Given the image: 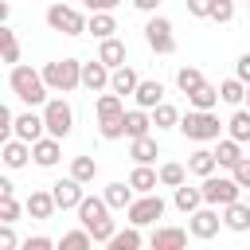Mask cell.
<instances>
[{
  "label": "cell",
  "mask_w": 250,
  "mask_h": 250,
  "mask_svg": "<svg viewBox=\"0 0 250 250\" xmlns=\"http://www.w3.org/2000/svg\"><path fill=\"white\" fill-rule=\"evenodd\" d=\"M78 211V223L94 234V242H109V234L117 230L113 227V219H109V203H105V195H82V203L74 207Z\"/></svg>",
  "instance_id": "1"
},
{
  "label": "cell",
  "mask_w": 250,
  "mask_h": 250,
  "mask_svg": "<svg viewBox=\"0 0 250 250\" xmlns=\"http://www.w3.org/2000/svg\"><path fill=\"white\" fill-rule=\"evenodd\" d=\"M8 86H12V94L23 102V105H43L47 102V82H43V70H35V66H23V62H16L12 66V74H8Z\"/></svg>",
  "instance_id": "2"
},
{
  "label": "cell",
  "mask_w": 250,
  "mask_h": 250,
  "mask_svg": "<svg viewBox=\"0 0 250 250\" xmlns=\"http://www.w3.org/2000/svg\"><path fill=\"white\" fill-rule=\"evenodd\" d=\"M188 141H195V145H203V141H219V133H223V121L211 113V109H188L184 117H180V125H176Z\"/></svg>",
  "instance_id": "3"
},
{
  "label": "cell",
  "mask_w": 250,
  "mask_h": 250,
  "mask_svg": "<svg viewBox=\"0 0 250 250\" xmlns=\"http://www.w3.org/2000/svg\"><path fill=\"white\" fill-rule=\"evenodd\" d=\"M43 82L55 94H70V90L82 86V62L78 59H55V62L43 66Z\"/></svg>",
  "instance_id": "4"
},
{
  "label": "cell",
  "mask_w": 250,
  "mask_h": 250,
  "mask_svg": "<svg viewBox=\"0 0 250 250\" xmlns=\"http://www.w3.org/2000/svg\"><path fill=\"white\" fill-rule=\"evenodd\" d=\"M199 191H203V203H211V207H227V203H234L242 195V188H238L234 176H215V172L203 176Z\"/></svg>",
  "instance_id": "5"
},
{
  "label": "cell",
  "mask_w": 250,
  "mask_h": 250,
  "mask_svg": "<svg viewBox=\"0 0 250 250\" xmlns=\"http://www.w3.org/2000/svg\"><path fill=\"white\" fill-rule=\"evenodd\" d=\"M43 125H47L51 137L62 141V137L74 129V109H70V102H66V98H47V102H43Z\"/></svg>",
  "instance_id": "6"
},
{
  "label": "cell",
  "mask_w": 250,
  "mask_h": 250,
  "mask_svg": "<svg viewBox=\"0 0 250 250\" xmlns=\"http://www.w3.org/2000/svg\"><path fill=\"white\" fill-rule=\"evenodd\" d=\"M47 27L51 31H62V35H82L86 31V16L70 4H51L47 8Z\"/></svg>",
  "instance_id": "7"
},
{
  "label": "cell",
  "mask_w": 250,
  "mask_h": 250,
  "mask_svg": "<svg viewBox=\"0 0 250 250\" xmlns=\"http://www.w3.org/2000/svg\"><path fill=\"white\" fill-rule=\"evenodd\" d=\"M125 215H129V223H133V227H148V223H156V219L164 215V199H160L156 191L133 195V203L125 207Z\"/></svg>",
  "instance_id": "8"
},
{
  "label": "cell",
  "mask_w": 250,
  "mask_h": 250,
  "mask_svg": "<svg viewBox=\"0 0 250 250\" xmlns=\"http://www.w3.org/2000/svg\"><path fill=\"white\" fill-rule=\"evenodd\" d=\"M219 227H223V219H219V211H215L211 203H199V207L188 215V234H191V238H199V242L215 238V234H219Z\"/></svg>",
  "instance_id": "9"
},
{
  "label": "cell",
  "mask_w": 250,
  "mask_h": 250,
  "mask_svg": "<svg viewBox=\"0 0 250 250\" xmlns=\"http://www.w3.org/2000/svg\"><path fill=\"white\" fill-rule=\"evenodd\" d=\"M145 43H148L156 55H172V51H176V35H172V23H168L164 16H156V12H152V20L145 23Z\"/></svg>",
  "instance_id": "10"
},
{
  "label": "cell",
  "mask_w": 250,
  "mask_h": 250,
  "mask_svg": "<svg viewBox=\"0 0 250 250\" xmlns=\"http://www.w3.org/2000/svg\"><path fill=\"white\" fill-rule=\"evenodd\" d=\"M51 195H55V207L59 211H74L78 203H82V180H74V176H62V180H55L51 184Z\"/></svg>",
  "instance_id": "11"
},
{
  "label": "cell",
  "mask_w": 250,
  "mask_h": 250,
  "mask_svg": "<svg viewBox=\"0 0 250 250\" xmlns=\"http://www.w3.org/2000/svg\"><path fill=\"white\" fill-rule=\"evenodd\" d=\"M12 129H16V137H20V141H27V145H31V141H39V137L47 133L43 113H35L31 105H27L23 113H16V125H12Z\"/></svg>",
  "instance_id": "12"
},
{
  "label": "cell",
  "mask_w": 250,
  "mask_h": 250,
  "mask_svg": "<svg viewBox=\"0 0 250 250\" xmlns=\"http://www.w3.org/2000/svg\"><path fill=\"white\" fill-rule=\"evenodd\" d=\"M59 156H62V145H59V137L43 133L39 141H31V160H35L39 168H55V164H59Z\"/></svg>",
  "instance_id": "13"
},
{
  "label": "cell",
  "mask_w": 250,
  "mask_h": 250,
  "mask_svg": "<svg viewBox=\"0 0 250 250\" xmlns=\"http://www.w3.org/2000/svg\"><path fill=\"white\" fill-rule=\"evenodd\" d=\"M148 246L152 250H184L188 246V230L184 227H156L148 234Z\"/></svg>",
  "instance_id": "14"
},
{
  "label": "cell",
  "mask_w": 250,
  "mask_h": 250,
  "mask_svg": "<svg viewBox=\"0 0 250 250\" xmlns=\"http://www.w3.org/2000/svg\"><path fill=\"white\" fill-rule=\"evenodd\" d=\"M0 160H4V168H23L27 160H31V145L27 141H20V137H12V141H4L0 145Z\"/></svg>",
  "instance_id": "15"
},
{
  "label": "cell",
  "mask_w": 250,
  "mask_h": 250,
  "mask_svg": "<svg viewBox=\"0 0 250 250\" xmlns=\"http://www.w3.org/2000/svg\"><path fill=\"white\" fill-rule=\"evenodd\" d=\"M82 86H86L90 94L105 90V86H109V66H105L102 59H90V62H82Z\"/></svg>",
  "instance_id": "16"
},
{
  "label": "cell",
  "mask_w": 250,
  "mask_h": 250,
  "mask_svg": "<svg viewBox=\"0 0 250 250\" xmlns=\"http://www.w3.org/2000/svg\"><path fill=\"white\" fill-rule=\"evenodd\" d=\"M23 211L31 215V219H51L59 207H55V195L51 191H43V188H35L27 199H23Z\"/></svg>",
  "instance_id": "17"
},
{
  "label": "cell",
  "mask_w": 250,
  "mask_h": 250,
  "mask_svg": "<svg viewBox=\"0 0 250 250\" xmlns=\"http://www.w3.org/2000/svg\"><path fill=\"white\" fill-rule=\"evenodd\" d=\"M223 227L227 230H250V203L246 199H234V203H227L223 207Z\"/></svg>",
  "instance_id": "18"
},
{
  "label": "cell",
  "mask_w": 250,
  "mask_h": 250,
  "mask_svg": "<svg viewBox=\"0 0 250 250\" xmlns=\"http://www.w3.org/2000/svg\"><path fill=\"white\" fill-rule=\"evenodd\" d=\"M133 98H137V105H141V109H152V105H160V102H164V86H160L156 78H141V82H137V90H133Z\"/></svg>",
  "instance_id": "19"
},
{
  "label": "cell",
  "mask_w": 250,
  "mask_h": 250,
  "mask_svg": "<svg viewBox=\"0 0 250 250\" xmlns=\"http://www.w3.org/2000/svg\"><path fill=\"white\" fill-rule=\"evenodd\" d=\"M129 156H133L137 164H152V160L160 156V145H156V137H152V133H145V137H133V141H129Z\"/></svg>",
  "instance_id": "20"
},
{
  "label": "cell",
  "mask_w": 250,
  "mask_h": 250,
  "mask_svg": "<svg viewBox=\"0 0 250 250\" xmlns=\"http://www.w3.org/2000/svg\"><path fill=\"white\" fill-rule=\"evenodd\" d=\"M137 82H141V78H137V70H133V66H125V62L109 70V90H113V94H121V98H125V94H133V90H137Z\"/></svg>",
  "instance_id": "21"
},
{
  "label": "cell",
  "mask_w": 250,
  "mask_h": 250,
  "mask_svg": "<svg viewBox=\"0 0 250 250\" xmlns=\"http://www.w3.org/2000/svg\"><path fill=\"white\" fill-rule=\"evenodd\" d=\"M242 156H246V152H242V141H234V137H219V145H215V160H219V168H234Z\"/></svg>",
  "instance_id": "22"
},
{
  "label": "cell",
  "mask_w": 250,
  "mask_h": 250,
  "mask_svg": "<svg viewBox=\"0 0 250 250\" xmlns=\"http://www.w3.org/2000/svg\"><path fill=\"white\" fill-rule=\"evenodd\" d=\"M188 172L191 176H211V172H219V160H215V148H195L191 156H188Z\"/></svg>",
  "instance_id": "23"
},
{
  "label": "cell",
  "mask_w": 250,
  "mask_h": 250,
  "mask_svg": "<svg viewBox=\"0 0 250 250\" xmlns=\"http://www.w3.org/2000/svg\"><path fill=\"white\" fill-rule=\"evenodd\" d=\"M129 184H133L137 195H145V191H156V188H160V176H156L152 164H137V168L129 172Z\"/></svg>",
  "instance_id": "24"
},
{
  "label": "cell",
  "mask_w": 250,
  "mask_h": 250,
  "mask_svg": "<svg viewBox=\"0 0 250 250\" xmlns=\"http://www.w3.org/2000/svg\"><path fill=\"white\" fill-rule=\"evenodd\" d=\"M172 203H176V211H184V215H191L199 203H203V191L199 188H191L188 180L180 184V188H172Z\"/></svg>",
  "instance_id": "25"
},
{
  "label": "cell",
  "mask_w": 250,
  "mask_h": 250,
  "mask_svg": "<svg viewBox=\"0 0 250 250\" xmlns=\"http://www.w3.org/2000/svg\"><path fill=\"white\" fill-rule=\"evenodd\" d=\"M145 133H152V117H148V109H125V137L133 141V137H145Z\"/></svg>",
  "instance_id": "26"
},
{
  "label": "cell",
  "mask_w": 250,
  "mask_h": 250,
  "mask_svg": "<svg viewBox=\"0 0 250 250\" xmlns=\"http://www.w3.org/2000/svg\"><path fill=\"white\" fill-rule=\"evenodd\" d=\"M102 195H105V203H109L113 211H125V207L133 203V184H129V180H125V184H121V180H113V184H105V191H102Z\"/></svg>",
  "instance_id": "27"
},
{
  "label": "cell",
  "mask_w": 250,
  "mask_h": 250,
  "mask_svg": "<svg viewBox=\"0 0 250 250\" xmlns=\"http://www.w3.org/2000/svg\"><path fill=\"white\" fill-rule=\"evenodd\" d=\"M86 31H90L94 39H109V35L117 31V20H113V12H90V20H86Z\"/></svg>",
  "instance_id": "28"
},
{
  "label": "cell",
  "mask_w": 250,
  "mask_h": 250,
  "mask_svg": "<svg viewBox=\"0 0 250 250\" xmlns=\"http://www.w3.org/2000/svg\"><path fill=\"white\" fill-rule=\"evenodd\" d=\"M98 59L113 70V66H121L125 62V43L117 39V35H109V39H102V47H98Z\"/></svg>",
  "instance_id": "29"
},
{
  "label": "cell",
  "mask_w": 250,
  "mask_h": 250,
  "mask_svg": "<svg viewBox=\"0 0 250 250\" xmlns=\"http://www.w3.org/2000/svg\"><path fill=\"white\" fill-rule=\"evenodd\" d=\"M188 102H191V109H215V105H219V86L199 82V86L188 94Z\"/></svg>",
  "instance_id": "30"
},
{
  "label": "cell",
  "mask_w": 250,
  "mask_h": 250,
  "mask_svg": "<svg viewBox=\"0 0 250 250\" xmlns=\"http://www.w3.org/2000/svg\"><path fill=\"white\" fill-rule=\"evenodd\" d=\"M94 113H98V121H105V117H117V113H125V98L121 94H98V102H94Z\"/></svg>",
  "instance_id": "31"
},
{
  "label": "cell",
  "mask_w": 250,
  "mask_h": 250,
  "mask_svg": "<svg viewBox=\"0 0 250 250\" xmlns=\"http://www.w3.org/2000/svg\"><path fill=\"white\" fill-rule=\"evenodd\" d=\"M141 242H145V238H141V227L129 223V230H113L105 246H109V250H141Z\"/></svg>",
  "instance_id": "32"
},
{
  "label": "cell",
  "mask_w": 250,
  "mask_h": 250,
  "mask_svg": "<svg viewBox=\"0 0 250 250\" xmlns=\"http://www.w3.org/2000/svg\"><path fill=\"white\" fill-rule=\"evenodd\" d=\"M20 55H23V51H20L16 31H12L8 23H0V62H12V66H16V62H20Z\"/></svg>",
  "instance_id": "33"
},
{
  "label": "cell",
  "mask_w": 250,
  "mask_h": 250,
  "mask_svg": "<svg viewBox=\"0 0 250 250\" xmlns=\"http://www.w3.org/2000/svg\"><path fill=\"white\" fill-rule=\"evenodd\" d=\"M219 102H227V105H242V102H246V82H242V78H227V82H219Z\"/></svg>",
  "instance_id": "34"
},
{
  "label": "cell",
  "mask_w": 250,
  "mask_h": 250,
  "mask_svg": "<svg viewBox=\"0 0 250 250\" xmlns=\"http://www.w3.org/2000/svg\"><path fill=\"white\" fill-rule=\"evenodd\" d=\"M156 176H160V188H180V184L188 180V168L176 164V160H164V164L156 168Z\"/></svg>",
  "instance_id": "35"
},
{
  "label": "cell",
  "mask_w": 250,
  "mask_h": 250,
  "mask_svg": "<svg viewBox=\"0 0 250 250\" xmlns=\"http://www.w3.org/2000/svg\"><path fill=\"white\" fill-rule=\"evenodd\" d=\"M227 133H230L234 141L250 145V109H234V113H230V121H227Z\"/></svg>",
  "instance_id": "36"
},
{
  "label": "cell",
  "mask_w": 250,
  "mask_h": 250,
  "mask_svg": "<svg viewBox=\"0 0 250 250\" xmlns=\"http://www.w3.org/2000/svg\"><path fill=\"white\" fill-rule=\"evenodd\" d=\"M148 117H152V125H156V129H176V125H180V113H176V105H168V102L152 105V109H148Z\"/></svg>",
  "instance_id": "37"
},
{
  "label": "cell",
  "mask_w": 250,
  "mask_h": 250,
  "mask_svg": "<svg viewBox=\"0 0 250 250\" xmlns=\"http://www.w3.org/2000/svg\"><path fill=\"white\" fill-rule=\"evenodd\" d=\"M59 246H62V250H90V246H94V234H90L86 227H78V230H66V234L59 238Z\"/></svg>",
  "instance_id": "38"
},
{
  "label": "cell",
  "mask_w": 250,
  "mask_h": 250,
  "mask_svg": "<svg viewBox=\"0 0 250 250\" xmlns=\"http://www.w3.org/2000/svg\"><path fill=\"white\" fill-rule=\"evenodd\" d=\"M70 176L82 180V184H90V180L98 176V160H94V156H74V160H70Z\"/></svg>",
  "instance_id": "39"
},
{
  "label": "cell",
  "mask_w": 250,
  "mask_h": 250,
  "mask_svg": "<svg viewBox=\"0 0 250 250\" xmlns=\"http://www.w3.org/2000/svg\"><path fill=\"white\" fill-rule=\"evenodd\" d=\"M199 82H203V70H199V66H180V70H176V86H180L184 94H191Z\"/></svg>",
  "instance_id": "40"
},
{
  "label": "cell",
  "mask_w": 250,
  "mask_h": 250,
  "mask_svg": "<svg viewBox=\"0 0 250 250\" xmlns=\"http://www.w3.org/2000/svg\"><path fill=\"white\" fill-rule=\"evenodd\" d=\"M98 133H102L105 141H121V137H125V113H117V117H105V121H98Z\"/></svg>",
  "instance_id": "41"
},
{
  "label": "cell",
  "mask_w": 250,
  "mask_h": 250,
  "mask_svg": "<svg viewBox=\"0 0 250 250\" xmlns=\"http://www.w3.org/2000/svg\"><path fill=\"white\" fill-rule=\"evenodd\" d=\"M211 20H215V23H230V20H234V0H215Z\"/></svg>",
  "instance_id": "42"
},
{
  "label": "cell",
  "mask_w": 250,
  "mask_h": 250,
  "mask_svg": "<svg viewBox=\"0 0 250 250\" xmlns=\"http://www.w3.org/2000/svg\"><path fill=\"white\" fill-rule=\"evenodd\" d=\"M12 125H16V117H12V109H8L4 102H0V145L16 137V129H12Z\"/></svg>",
  "instance_id": "43"
},
{
  "label": "cell",
  "mask_w": 250,
  "mask_h": 250,
  "mask_svg": "<svg viewBox=\"0 0 250 250\" xmlns=\"http://www.w3.org/2000/svg\"><path fill=\"white\" fill-rule=\"evenodd\" d=\"M20 203H16V195H8V199H0V223H16L20 219Z\"/></svg>",
  "instance_id": "44"
},
{
  "label": "cell",
  "mask_w": 250,
  "mask_h": 250,
  "mask_svg": "<svg viewBox=\"0 0 250 250\" xmlns=\"http://www.w3.org/2000/svg\"><path fill=\"white\" fill-rule=\"evenodd\" d=\"M230 176H234V180H238V188H242V191H246V188H250V160H246V156H242V160H238V164H234V168H230Z\"/></svg>",
  "instance_id": "45"
},
{
  "label": "cell",
  "mask_w": 250,
  "mask_h": 250,
  "mask_svg": "<svg viewBox=\"0 0 250 250\" xmlns=\"http://www.w3.org/2000/svg\"><path fill=\"white\" fill-rule=\"evenodd\" d=\"M12 246H20V234L12 230V223H0V250H12Z\"/></svg>",
  "instance_id": "46"
},
{
  "label": "cell",
  "mask_w": 250,
  "mask_h": 250,
  "mask_svg": "<svg viewBox=\"0 0 250 250\" xmlns=\"http://www.w3.org/2000/svg\"><path fill=\"white\" fill-rule=\"evenodd\" d=\"M211 8H215V0H188V12L199 20H211Z\"/></svg>",
  "instance_id": "47"
},
{
  "label": "cell",
  "mask_w": 250,
  "mask_h": 250,
  "mask_svg": "<svg viewBox=\"0 0 250 250\" xmlns=\"http://www.w3.org/2000/svg\"><path fill=\"white\" fill-rule=\"evenodd\" d=\"M234 78H242V82L250 86V51L238 55V62H234Z\"/></svg>",
  "instance_id": "48"
},
{
  "label": "cell",
  "mask_w": 250,
  "mask_h": 250,
  "mask_svg": "<svg viewBox=\"0 0 250 250\" xmlns=\"http://www.w3.org/2000/svg\"><path fill=\"white\" fill-rule=\"evenodd\" d=\"M23 246H27V250H51V246H55V238H47V234H35V238H23Z\"/></svg>",
  "instance_id": "49"
},
{
  "label": "cell",
  "mask_w": 250,
  "mask_h": 250,
  "mask_svg": "<svg viewBox=\"0 0 250 250\" xmlns=\"http://www.w3.org/2000/svg\"><path fill=\"white\" fill-rule=\"evenodd\" d=\"M86 4V12H113L121 0H82Z\"/></svg>",
  "instance_id": "50"
},
{
  "label": "cell",
  "mask_w": 250,
  "mask_h": 250,
  "mask_svg": "<svg viewBox=\"0 0 250 250\" xmlns=\"http://www.w3.org/2000/svg\"><path fill=\"white\" fill-rule=\"evenodd\" d=\"M133 8H137V12H148V16H152V12L160 8V0H133Z\"/></svg>",
  "instance_id": "51"
},
{
  "label": "cell",
  "mask_w": 250,
  "mask_h": 250,
  "mask_svg": "<svg viewBox=\"0 0 250 250\" xmlns=\"http://www.w3.org/2000/svg\"><path fill=\"white\" fill-rule=\"evenodd\" d=\"M8 195H16V184L8 176H0V199H8Z\"/></svg>",
  "instance_id": "52"
},
{
  "label": "cell",
  "mask_w": 250,
  "mask_h": 250,
  "mask_svg": "<svg viewBox=\"0 0 250 250\" xmlns=\"http://www.w3.org/2000/svg\"><path fill=\"white\" fill-rule=\"evenodd\" d=\"M8 12H12V8H8V0H0V23H8Z\"/></svg>",
  "instance_id": "53"
},
{
  "label": "cell",
  "mask_w": 250,
  "mask_h": 250,
  "mask_svg": "<svg viewBox=\"0 0 250 250\" xmlns=\"http://www.w3.org/2000/svg\"><path fill=\"white\" fill-rule=\"evenodd\" d=\"M246 109H250V86H246Z\"/></svg>",
  "instance_id": "54"
},
{
  "label": "cell",
  "mask_w": 250,
  "mask_h": 250,
  "mask_svg": "<svg viewBox=\"0 0 250 250\" xmlns=\"http://www.w3.org/2000/svg\"><path fill=\"white\" fill-rule=\"evenodd\" d=\"M246 203H250V188H246Z\"/></svg>",
  "instance_id": "55"
},
{
  "label": "cell",
  "mask_w": 250,
  "mask_h": 250,
  "mask_svg": "<svg viewBox=\"0 0 250 250\" xmlns=\"http://www.w3.org/2000/svg\"><path fill=\"white\" fill-rule=\"evenodd\" d=\"M246 8H250V0H246Z\"/></svg>",
  "instance_id": "56"
},
{
  "label": "cell",
  "mask_w": 250,
  "mask_h": 250,
  "mask_svg": "<svg viewBox=\"0 0 250 250\" xmlns=\"http://www.w3.org/2000/svg\"><path fill=\"white\" fill-rule=\"evenodd\" d=\"M246 160H250V156H246Z\"/></svg>",
  "instance_id": "57"
}]
</instances>
